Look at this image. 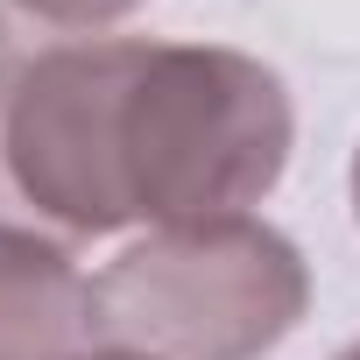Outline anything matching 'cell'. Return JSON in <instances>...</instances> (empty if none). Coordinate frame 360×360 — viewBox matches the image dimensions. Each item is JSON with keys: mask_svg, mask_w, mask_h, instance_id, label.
Listing matches in <instances>:
<instances>
[{"mask_svg": "<svg viewBox=\"0 0 360 360\" xmlns=\"http://www.w3.org/2000/svg\"><path fill=\"white\" fill-rule=\"evenodd\" d=\"M346 191H353V226H360V148H353V176H346Z\"/></svg>", "mask_w": 360, "mask_h": 360, "instance_id": "8992f818", "label": "cell"}, {"mask_svg": "<svg viewBox=\"0 0 360 360\" xmlns=\"http://www.w3.org/2000/svg\"><path fill=\"white\" fill-rule=\"evenodd\" d=\"M311 311V269L269 219L155 226L92 276V346L141 360H269Z\"/></svg>", "mask_w": 360, "mask_h": 360, "instance_id": "7a4b0ae2", "label": "cell"}, {"mask_svg": "<svg viewBox=\"0 0 360 360\" xmlns=\"http://www.w3.org/2000/svg\"><path fill=\"white\" fill-rule=\"evenodd\" d=\"M92 353V276L50 233L0 226V360Z\"/></svg>", "mask_w": 360, "mask_h": 360, "instance_id": "277c9868", "label": "cell"}, {"mask_svg": "<svg viewBox=\"0 0 360 360\" xmlns=\"http://www.w3.org/2000/svg\"><path fill=\"white\" fill-rule=\"evenodd\" d=\"M8 64H15V43H8V15H0V78H8Z\"/></svg>", "mask_w": 360, "mask_h": 360, "instance_id": "ba28073f", "label": "cell"}, {"mask_svg": "<svg viewBox=\"0 0 360 360\" xmlns=\"http://www.w3.org/2000/svg\"><path fill=\"white\" fill-rule=\"evenodd\" d=\"M332 360H360V339H353V346H339V353H332Z\"/></svg>", "mask_w": 360, "mask_h": 360, "instance_id": "9c48e42d", "label": "cell"}, {"mask_svg": "<svg viewBox=\"0 0 360 360\" xmlns=\"http://www.w3.org/2000/svg\"><path fill=\"white\" fill-rule=\"evenodd\" d=\"M78 360H141V353H120V346H92V353H78Z\"/></svg>", "mask_w": 360, "mask_h": 360, "instance_id": "52a82bcc", "label": "cell"}, {"mask_svg": "<svg viewBox=\"0 0 360 360\" xmlns=\"http://www.w3.org/2000/svg\"><path fill=\"white\" fill-rule=\"evenodd\" d=\"M141 36H85L15 57L0 78V226L106 240L134 226L120 184V99Z\"/></svg>", "mask_w": 360, "mask_h": 360, "instance_id": "3957f363", "label": "cell"}, {"mask_svg": "<svg viewBox=\"0 0 360 360\" xmlns=\"http://www.w3.org/2000/svg\"><path fill=\"white\" fill-rule=\"evenodd\" d=\"M8 8H22L29 22H43V29H64V36H99V29H113V22H127L134 8H148V0H8Z\"/></svg>", "mask_w": 360, "mask_h": 360, "instance_id": "5b68a950", "label": "cell"}, {"mask_svg": "<svg viewBox=\"0 0 360 360\" xmlns=\"http://www.w3.org/2000/svg\"><path fill=\"white\" fill-rule=\"evenodd\" d=\"M290 85L226 43H148L120 99V184L134 226L248 219L290 169Z\"/></svg>", "mask_w": 360, "mask_h": 360, "instance_id": "6da1fadb", "label": "cell"}]
</instances>
